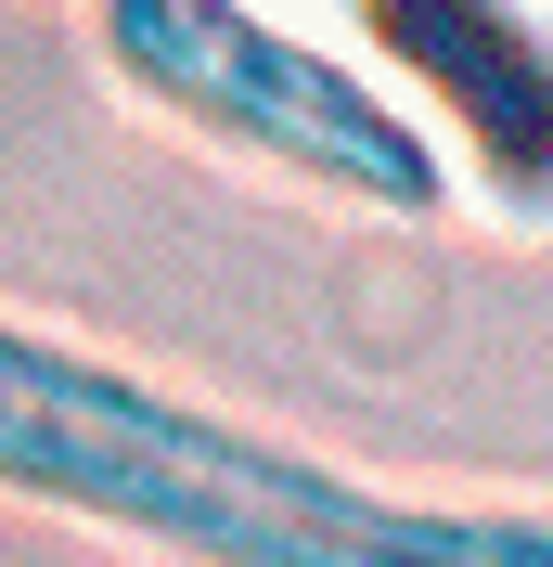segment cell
Segmentation results:
<instances>
[{
    "mask_svg": "<svg viewBox=\"0 0 553 567\" xmlns=\"http://www.w3.org/2000/svg\"><path fill=\"white\" fill-rule=\"evenodd\" d=\"M0 503L155 567H553V503L399 491L27 310H0Z\"/></svg>",
    "mask_w": 553,
    "mask_h": 567,
    "instance_id": "1",
    "label": "cell"
},
{
    "mask_svg": "<svg viewBox=\"0 0 553 567\" xmlns=\"http://www.w3.org/2000/svg\"><path fill=\"white\" fill-rule=\"evenodd\" d=\"M91 52L155 130L207 142L335 219H438L463 194L438 130L283 0H91Z\"/></svg>",
    "mask_w": 553,
    "mask_h": 567,
    "instance_id": "2",
    "label": "cell"
},
{
    "mask_svg": "<svg viewBox=\"0 0 553 567\" xmlns=\"http://www.w3.org/2000/svg\"><path fill=\"white\" fill-rule=\"evenodd\" d=\"M361 65L438 130L489 219L553 233V0H347Z\"/></svg>",
    "mask_w": 553,
    "mask_h": 567,
    "instance_id": "3",
    "label": "cell"
}]
</instances>
